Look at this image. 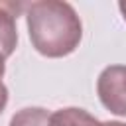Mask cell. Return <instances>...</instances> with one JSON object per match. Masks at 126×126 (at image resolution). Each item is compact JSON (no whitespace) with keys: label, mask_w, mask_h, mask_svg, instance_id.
<instances>
[{"label":"cell","mask_w":126,"mask_h":126,"mask_svg":"<svg viewBox=\"0 0 126 126\" xmlns=\"http://www.w3.org/2000/svg\"><path fill=\"white\" fill-rule=\"evenodd\" d=\"M26 24L37 53L57 59L73 53L83 37V24L75 8L61 0L26 4Z\"/></svg>","instance_id":"obj_1"},{"label":"cell","mask_w":126,"mask_h":126,"mask_svg":"<svg viewBox=\"0 0 126 126\" xmlns=\"http://www.w3.org/2000/svg\"><path fill=\"white\" fill-rule=\"evenodd\" d=\"M96 93L106 110L126 116V65L104 67L96 81Z\"/></svg>","instance_id":"obj_2"},{"label":"cell","mask_w":126,"mask_h":126,"mask_svg":"<svg viewBox=\"0 0 126 126\" xmlns=\"http://www.w3.org/2000/svg\"><path fill=\"white\" fill-rule=\"evenodd\" d=\"M26 4H14V2H0V55L6 59L14 53L18 43V30H16V18L20 10H24Z\"/></svg>","instance_id":"obj_3"},{"label":"cell","mask_w":126,"mask_h":126,"mask_svg":"<svg viewBox=\"0 0 126 126\" xmlns=\"http://www.w3.org/2000/svg\"><path fill=\"white\" fill-rule=\"evenodd\" d=\"M98 120L85 108L67 106L49 114V126H96Z\"/></svg>","instance_id":"obj_4"},{"label":"cell","mask_w":126,"mask_h":126,"mask_svg":"<svg viewBox=\"0 0 126 126\" xmlns=\"http://www.w3.org/2000/svg\"><path fill=\"white\" fill-rule=\"evenodd\" d=\"M8 126H49V114L41 106H28L18 110Z\"/></svg>","instance_id":"obj_5"},{"label":"cell","mask_w":126,"mask_h":126,"mask_svg":"<svg viewBox=\"0 0 126 126\" xmlns=\"http://www.w3.org/2000/svg\"><path fill=\"white\" fill-rule=\"evenodd\" d=\"M6 59L0 55V114L4 112V108H6V104H8V89H6V85L2 83V77H4V71H6V63H4Z\"/></svg>","instance_id":"obj_6"},{"label":"cell","mask_w":126,"mask_h":126,"mask_svg":"<svg viewBox=\"0 0 126 126\" xmlns=\"http://www.w3.org/2000/svg\"><path fill=\"white\" fill-rule=\"evenodd\" d=\"M96 126H126L124 122H118V120H106V122H98Z\"/></svg>","instance_id":"obj_7"},{"label":"cell","mask_w":126,"mask_h":126,"mask_svg":"<svg viewBox=\"0 0 126 126\" xmlns=\"http://www.w3.org/2000/svg\"><path fill=\"white\" fill-rule=\"evenodd\" d=\"M118 8H120V12H122V16L126 20V2H118Z\"/></svg>","instance_id":"obj_8"}]
</instances>
